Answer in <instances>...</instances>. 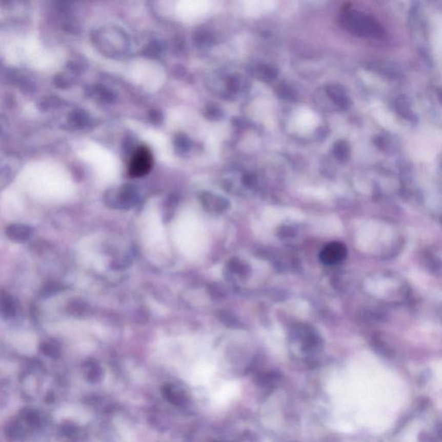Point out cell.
Returning a JSON list of instances; mask_svg holds the SVG:
<instances>
[{
  "label": "cell",
  "mask_w": 442,
  "mask_h": 442,
  "mask_svg": "<svg viewBox=\"0 0 442 442\" xmlns=\"http://www.w3.org/2000/svg\"><path fill=\"white\" fill-rule=\"evenodd\" d=\"M6 234L8 235L11 240L23 242L29 239L31 235V229L25 225H11L6 230Z\"/></svg>",
  "instance_id": "obj_4"
},
{
  "label": "cell",
  "mask_w": 442,
  "mask_h": 442,
  "mask_svg": "<svg viewBox=\"0 0 442 442\" xmlns=\"http://www.w3.org/2000/svg\"><path fill=\"white\" fill-rule=\"evenodd\" d=\"M274 3L272 2H246L245 5V9L246 12L254 15V14H259L269 11L273 8Z\"/></svg>",
  "instance_id": "obj_5"
},
{
  "label": "cell",
  "mask_w": 442,
  "mask_h": 442,
  "mask_svg": "<svg viewBox=\"0 0 442 442\" xmlns=\"http://www.w3.org/2000/svg\"><path fill=\"white\" fill-rule=\"evenodd\" d=\"M152 153L147 146H140L134 152L129 163L128 172L131 177H142L151 170Z\"/></svg>",
  "instance_id": "obj_1"
},
{
  "label": "cell",
  "mask_w": 442,
  "mask_h": 442,
  "mask_svg": "<svg viewBox=\"0 0 442 442\" xmlns=\"http://www.w3.org/2000/svg\"><path fill=\"white\" fill-rule=\"evenodd\" d=\"M420 442H434V439H432V437L429 436V434H421L420 435Z\"/></svg>",
  "instance_id": "obj_6"
},
{
  "label": "cell",
  "mask_w": 442,
  "mask_h": 442,
  "mask_svg": "<svg viewBox=\"0 0 442 442\" xmlns=\"http://www.w3.org/2000/svg\"><path fill=\"white\" fill-rule=\"evenodd\" d=\"M317 123L318 118L316 116L309 110L300 111L295 117V125L299 131H311L316 126Z\"/></svg>",
  "instance_id": "obj_3"
},
{
  "label": "cell",
  "mask_w": 442,
  "mask_h": 442,
  "mask_svg": "<svg viewBox=\"0 0 442 442\" xmlns=\"http://www.w3.org/2000/svg\"><path fill=\"white\" fill-rule=\"evenodd\" d=\"M347 249L339 242L328 244L320 251L319 258L324 265H335L342 262L347 257Z\"/></svg>",
  "instance_id": "obj_2"
}]
</instances>
